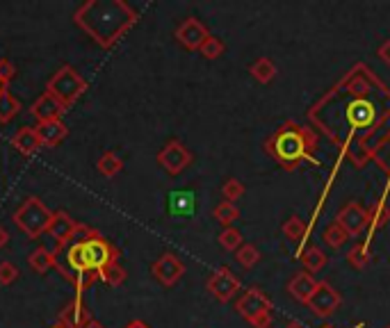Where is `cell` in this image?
<instances>
[{
  "instance_id": "cell-1",
  "label": "cell",
  "mask_w": 390,
  "mask_h": 328,
  "mask_svg": "<svg viewBox=\"0 0 390 328\" xmlns=\"http://www.w3.org/2000/svg\"><path fill=\"white\" fill-rule=\"evenodd\" d=\"M135 12L128 5L101 3V0L80 5L76 12V23L103 48H110L115 41H119L121 35L135 23Z\"/></svg>"
},
{
  "instance_id": "cell-2",
  "label": "cell",
  "mask_w": 390,
  "mask_h": 328,
  "mask_svg": "<svg viewBox=\"0 0 390 328\" xmlns=\"http://www.w3.org/2000/svg\"><path fill=\"white\" fill-rule=\"evenodd\" d=\"M315 132L306 126H297V123L287 121L283 128H279L274 135L267 139L265 148L270 156L279 160L285 169H294L297 164L304 162L315 146Z\"/></svg>"
},
{
  "instance_id": "cell-3",
  "label": "cell",
  "mask_w": 390,
  "mask_h": 328,
  "mask_svg": "<svg viewBox=\"0 0 390 328\" xmlns=\"http://www.w3.org/2000/svg\"><path fill=\"white\" fill-rule=\"evenodd\" d=\"M53 214L55 212H50L44 205V201L37 197H30L18 205L12 221L25 233L28 240H37L48 230L50 221H53Z\"/></svg>"
},
{
  "instance_id": "cell-4",
  "label": "cell",
  "mask_w": 390,
  "mask_h": 328,
  "mask_svg": "<svg viewBox=\"0 0 390 328\" xmlns=\"http://www.w3.org/2000/svg\"><path fill=\"white\" fill-rule=\"evenodd\" d=\"M235 310L240 312L253 328H270L272 326V299L258 287H249L244 290L242 296L235 301Z\"/></svg>"
},
{
  "instance_id": "cell-5",
  "label": "cell",
  "mask_w": 390,
  "mask_h": 328,
  "mask_svg": "<svg viewBox=\"0 0 390 328\" xmlns=\"http://www.w3.org/2000/svg\"><path fill=\"white\" fill-rule=\"evenodd\" d=\"M85 89H87V82L82 80V76L74 66H62L46 85L48 94H53L67 110L85 94Z\"/></svg>"
},
{
  "instance_id": "cell-6",
  "label": "cell",
  "mask_w": 390,
  "mask_h": 328,
  "mask_svg": "<svg viewBox=\"0 0 390 328\" xmlns=\"http://www.w3.org/2000/svg\"><path fill=\"white\" fill-rule=\"evenodd\" d=\"M194 160L192 151L185 146L180 139H169L158 153V164L169 173V176H178L190 167Z\"/></svg>"
},
{
  "instance_id": "cell-7",
  "label": "cell",
  "mask_w": 390,
  "mask_h": 328,
  "mask_svg": "<svg viewBox=\"0 0 390 328\" xmlns=\"http://www.w3.org/2000/svg\"><path fill=\"white\" fill-rule=\"evenodd\" d=\"M306 305L315 317L326 320V317H331L338 308L343 305V296L331 283L322 281V283H317V290H315V294L311 296V301H308Z\"/></svg>"
},
{
  "instance_id": "cell-8",
  "label": "cell",
  "mask_w": 390,
  "mask_h": 328,
  "mask_svg": "<svg viewBox=\"0 0 390 328\" xmlns=\"http://www.w3.org/2000/svg\"><path fill=\"white\" fill-rule=\"evenodd\" d=\"M85 255L89 269L98 274L103 266H108L110 262H119V251L112 246L101 233H96L94 238L85 242Z\"/></svg>"
},
{
  "instance_id": "cell-9",
  "label": "cell",
  "mask_w": 390,
  "mask_h": 328,
  "mask_svg": "<svg viewBox=\"0 0 390 328\" xmlns=\"http://www.w3.org/2000/svg\"><path fill=\"white\" fill-rule=\"evenodd\" d=\"M205 287H208V292L214 296V299L226 303V301L233 299L235 292H240V279L229 269V266H219V269L212 271Z\"/></svg>"
},
{
  "instance_id": "cell-10",
  "label": "cell",
  "mask_w": 390,
  "mask_h": 328,
  "mask_svg": "<svg viewBox=\"0 0 390 328\" xmlns=\"http://www.w3.org/2000/svg\"><path fill=\"white\" fill-rule=\"evenodd\" d=\"M151 274L156 276V281L164 287H173L185 274V264L180 262L178 255L173 253H162L160 258L151 264Z\"/></svg>"
},
{
  "instance_id": "cell-11",
  "label": "cell",
  "mask_w": 390,
  "mask_h": 328,
  "mask_svg": "<svg viewBox=\"0 0 390 328\" xmlns=\"http://www.w3.org/2000/svg\"><path fill=\"white\" fill-rule=\"evenodd\" d=\"M338 223L343 226V228L347 230L349 238H356V235H361L365 228H367V223H369V212L363 208L361 203H347L345 208L338 212Z\"/></svg>"
},
{
  "instance_id": "cell-12",
  "label": "cell",
  "mask_w": 390,
  "mask_h": 328,
  "mask_svg": "<svg viewBox=\"0 0 390 328\" xmlns=\"http://www.w3.org/2000/svg\"><path fill=\"white\" fill-rule=\"evenodd\" d=\"M210 37L208 33V28H205L199 18H185L183 23L176 28V39H178V44L185 46L188 50H199L203 44H205V39Z\"/></svg>"
},
{
  "instance_id": "cell-13",
  "label": "cell",
  "mask_w": 390,
  "mask_h": 328,
  "mask_svg": "<svg viewBox=\"0 0 390 328\" xmlns=\"http://www.w3.org/2000/svg\"><path fill=\"white\" fill-rule=\"evenodd\" d=\"M76 226H78V221L71 219L67 212H55V214H53V221H50L46 235L55 242V251H57V249H64V246L71 242V238H74Z\"/></svg>"
},
{
  "instance_id": "cell-14",
  "label": "cell",
  "mask_w": 390,
  "mask_h": 328,
  "mask_svg": "<svg viewBox=\"0 0 390 328\" xmlns=\"http://www.w3.org/2000/svg\"><path fill=\"white\" fill-rule=\"evenodd\" d=\"M64 112H67V107L62 105L53 94H48V91H44V94L33 102V107H30V115H33L39 123L57 121V119H62Z\"/></svg>"
},
{
  "instance_id": "cell-15",
  "label": "cell",
  "mask_w": 390,
  "mask_h": 328,
  "mask_svg": "<svg viewBox=\"0 0 390 328\" xmlns=\"http://www.w3.org/2000/svg\"><path fill=\"white\" fill-rule=\"evenodd\" d=\"M87 322H91V315L82 303V296H74L57 317V324L64 328H82Z\"/></svg>"
},
{
  "instance_id": "cell-16",
  "label": "cell",
  "mask_w": 390,
  "mask_h": 328,
  "mask_svg": "<svg viewBox=\"0 0 390 328\" xmlns=\"http://www.w3.org/2000/svg\"><path fill=\"white\" fill-rule=\"evenodd\" d=\"M315 290H317V281L308 271L294 274L292 279L287 281V292H290V296L294 301H299L304 305L311 301V296L315 294Z\"/></svg>"
},
{
  "instance_id": "cell-17",
  "label": "cell",
  "mask_w": 390,
  "mask_h": 328,
  "mask_svg": "<svg viewBox=\"0 0 390 328\" xmlns=\"http://www.w3.org/2000/svg\"><path fill=\"white\" fill-rule=\"evenodd\" d=\"M37 137L41 141V148H53L57 144L67 137L69 128L64 126V121H46V123H37Z\"/></svg>"
},
{
  "instance_id": "cell-18",
  "label": "cell",
  "mask_w": 390,
  "mask_h": 328,
  "mask_svg": "<svg viewBox=\"0 0 390 328\" xmlns=\"http://www.w3.org/2000/svg\"><path fill=\"white\" fill-rule=\"evenodd\" d=\"M12 146L21 153V156H25V158L35 156V153L41 148V141L37 137V130L30 128V126L16 130V135L12 137Z\"/></svg>"
},
{
  "instance_id": "cell-19",
  "label": "cell",
  "mask_w": 390,
  "mask_h": 328,
  "mask_svg": "<svg viewBox=\"0 0 390 328\" xmlns=\"http://www.w3.org/2000/svg\"><path fill=\"white\" fill-rule=\"evenodd\" d=\"M28 264L35 274H46L55 266V251H48L46 246H37V249L28 255Z\"/></svg>"
},
{
  "instance_id": "cell-20",
  "label": "cell",
  "mask_w": 390,
  "mask_h": 328,
  "mask_svg": "<svg viewBox=\"0 0 390 328\" xmlns=\"http://www.w3.org/2000/svg\"><path fill=\"white\" fill-rule=\"evenodd\" d=\"M302 264H304V269L308 274H320L324 266H326V253L320 249V246H306V249L302 251Z\"/></svg>"
},
{
  "instance_id": "cell-21",
  "label": "cell",
  "mask_w": 390,
  "mask_h": 328,
  "mask_svg": "<svg viewBox=\"0 0 390 328\" xmlns=\"http://www.w3.org/2000/svg\"><path fill=\"white\" fill-rule=\"evenodd\" d=\"M21 112V100L9 91V87H0V123H9Z\"/></svg>"
},
{
  "instance_id": "cell-22",
  "label": "cell",
  "mask_w": 390,
  "mask_h": 328,
  "mask_svg": "<svg viewBox=\"0 0 390 328\" xmlns=\"http://www.w3.org/2000/svg\"><path fill=\"white\" fill-rule=\"evenodd\" d=\"M374 119V107L372 102H367L363 98L354 100L352 105H349V121L354 123V126H369Z\"/></svg>"
},
{
  "instance_id": "cell-23",
  "label": "cell",
  "mask_w": 390,
  "mask_h": 328,
  "mask_svg": "<svg viewBox=\"0 0 390 328\" xmlns=\"http://www.w3.org/2000/svg\"><path fill=\"white\" fill-rule=\"evenodd\" d=\"M249 74L253 76V80H258V82H263V85H267V82L274 80L276 66H274V62L270 57H258L256 62H251Z\"/></svg>"
},
{
  "instance_id": "cell-24",
  "label": "cell",
  "mask_w": 390,
  "mask_h": 328,
  "mask_svg": "<svg viewBox=\"0 0 390 328\" xmlns=\"http://www.w3.org/2000/svg\"><path fill=\"white\" fill-rule=\"evenodd\" d=\"M96 167H98V173H101V176H105V178H115L117 173L123 169V160L117 156L115 151H108V153H103V156L98 158Z\"/></svg>"
},
{
  "instance_id": "cell-25",
  "label": "cell",
  "mask_w": 390,
  "mask_h": 328,
  "mask_svg": "<svg viewBox=\"0 0 390 328\" xmlns=\"http://www.w3.org/2000/svg\"><path fill=\"white\" fill-rule=\"evenodd\" d=\"M322 240L331 246V249H343V246L347 244V240H349V235H347V230L343 228L340 223L338 221H333V223H328L326 228H324V233H322Z\"/></svg>"
},
{
  "instance_id": "cell-26",
  "label": "cell",
  "mask_w": 390,
  "mask_h": 328,
  "mask_svg": "<svg viewBox=\"0 0 390 328\" xmlns=\"http://www.w3.org/2000/svg\"><path fill=\"white\" fill-rule=\"evenodd\" d=\"M126 269L119 264V262H110L108 266H103V269L98 271V279L105 283V285H110V287H119V285H123L126 283Z\"/></svg>"
},
{
  "instance_id": "cell-27",
  "label": "cell",
  "mask_w": 390,
  "mask_h": 328,
  "mask_svg": "<svg viewBox=\"0 0 390 328\" xmlns=\"http://www.w3.org/2000/svg\"><path fill=\"white\" fill-rule=\"evenodd\" d=\"M283 235L290 242H302L308 235V226H306V221L302 217L292 214V217H287V221L283 223Z\"/></svg>"
},
{
  "instance_id": "cell-28",
  "label": "cell",
  "mask_w": 390,
  "mask_h": 328,
  "mask_svg": "<svg viewBox=\"0 0 390 328\" xmlns=\"http://www.w3.org/2000/svg\"><path fill=\"white\" fill-rule=\"evenodd\" d=\"M235 262H238L240 266H244V269H251V266H256L260 262V251L258 246L253 244H242L238 251H235Z\"/></svg>"
},
{
  "instance_id": "cell-29",
  "label": "cell",
  "mask_w": 390,
  "mask_h": 328,
  "mask_svg": "<svg viewBox=\"0 0 390 328\" xmlns=\"http://www.w3.org/2000/svg\"><path fill=\"white\" fill-rule=\"evenodd\" d=\"M212 217L217 219L224 228H229V226L240 217V210H238V205L235 203H226V201H222L217 208L212 210Z\"/></svg>"
},
{
  "instance_id": "cell-30",
  "label": "cell",
  "mask_w": 390,
  "mask_h": 328,
  "mask_svg": "<svg viewBox=\"0 0 390 328\" xmlns=\"http://www.w3.org/2000/svg\"><path fill=\"white\" fill-rule=\"evenodd\" d=\"M388 221H390V208L384 201H379L374 208L369 210V235L377 228H382V226H386Z\"/></svg>"
},
{
  "instance_id": "cell-31",
  "label": "cell",
  "mask_w": 390,
  "mask_h": 328,
  "mask_svg": "<svg viewBox=\"0 0 390 328\" xmlns=\"http://www.w3.org/2000/svg\"><path fill=\"white\" fill-rule=\"evenodd\" d=\"M219 244H222V249L226 251H238L240 246L244 244V238H242V233L238 228H233V226H229V228H224L219 233Z\"/></svg>"
},
{
  "instance_id": "cell-32",
  "label": "cell",
  "mask_w": 390,
  "mask_h": 328,
  "mask_svg": "<svg viewBox=\"0 0 390 328\" xmlns=\"http://www.w3.org/2000/svg\"><path fill=\"white\" fill-rule=\"evenodd\" d=\"M222 197L226 203H235L244 197V182H240L238 178H226L222 184Z\"/></svg>"
},
{
  "instance_id": "cell-33",
  "label": "cell",
  "mask_w": 390,
  "mask_h": 328,
  "mask_svg": "<svg viewBox=\"0 0 390 328\" xmlns=\"http://www.w3.org/2000/svg\"><path fill=\"white\" fill-rule=\"evenodd\" d=\"M347 262L354 266V269H365L369 262V253H367V244H354L347 253Z\"/></svg>"
},
{
  "instance_id": "cell-34",
  "label": "cell",
  "mask_w": 390,
  "mask_h": 328,
  "mask_svg": "<svg viewBox=\"0 0 390 328\" xmlns=\"http://www.w3.org/2000/svg\"><path fill=\"white\" fill-rule=\"evenodd\" d=\"M224 50H226V46H224V41L219 39V37H208L205 39V44L199 48V53L205 57V59H217V57H222L224 55Z\"/></svg>"
},
{
  "instance_id": "cell-35",
  "label": "cell",
  "mask_w": 390,
  "mask_h": 328,
  "mask_svg": "<svg viewBox=\"0 0 390 328\" xmlns=\"http://www.w3.org/2000/svg\"><path fill=\"white\" fill-rule=\"evenodd\" d=\"M169 201H171V212H180V214H185V212H192V208H194V197L192 194H188V192H176V194H171L169 197Z\"/></svg>"
},
{
  "instance_id": "cell-36",
  "label": "cell",
  "mask_w": 390,
  "mask_h": 328,
  "mask_svg": "<svg viewBox=\"0 0 390 328\" xmlns=\"http://www.w3.org/2000/svg\"><path fill=\"white\" fill-rule=\"evenodd\" d=\"M18 279V266L9 260L0 262V285H12Z\"/></svg>"
},
{
  "instance_id": "cell-37",
  "label": "cell",
  "mask_w": 390,
  "mask_h": 328,
  "mask_svg": "<svg viewBox=\"0 0 390 328\" xmlns=\"http://www.w3.org/2000/svg\"><path fill=\"white\" fill-rule=\"evenodd\" d=\"M16 76V66L9 59H0V85H9Z\"/></svg>"
},
{
  "instance_id": "cell-38",
  "label": "cell",
  "mask_w": 390,
  "mask_h": 328,
  "mask_svg": "<svg viewBox=\"0 0 390 328\" xmlns=\"http://www.w3.org/2000/svg\"><path fill=\"white\" fill-rule=\"evenodd\" d=\"M377 55H379V59H384L386 64H390V39H386L384 44L377 48Z\"/></svg>"
},
{
  "instance_id": "cell-39",
  "label": "cell",
  "mask_w": 390,
  "mask_h": 328,
  "mask_svg": "<svg viewBox=\"0 0 390 328\" xmlns=\"http://www.w3.org/2000/svg\"><path fill=\"white\" fill-rule=\"evenodd\" d=\"M7 242H9V233H7L5 226H0V249H5Z\"/></svg>"
},
{
  "instance_id": "cell-40",
  "label": "cell",
  "mask_w": 390,
  "mask_h": 328,
  "mask_svg": "<svg viewBox=\"0 0 390 328\" xmlns=\"http://www.w3.org/2000/svg\"><path fill=\"white\" fill-rule=\"evenodd\" d=\"M123 328H151L147 322H142V320H132V322H128Z\"/></svg>"
},
{
  "instance_id": "cell-41",
  "label": "cell",
  "mask_w": 390,
  "mask_h": 328,
  "mask_svg": "<svg viewBox=\"0 0 390 328\" xmlns=\"http://www.w3.org/2000/svg\"><path fill=\"white\" fill-rule=\"evenodd\" d=\"M82 328H105V326H103L101 322H96V320H91V322H87Z\"/></svg>"
},
{
  "instance_id": "cell-42",
  "label": "cell",
  "mask_w": 390,
  "mask_h": 328,
  "mask_svg": "<svg viewBox=\"0 0 390 328\" xmlns=\"http://www.w3.org/2000/svg\"><path fill=\"white\" fill-rule=\"evenodd\" d=\"M285 328H304V326H302L299 322H290V324H287Z\"/></svg>"
},
{
  "instance_id": "cell-43",
  "label": "cell",
  "mask_w": 390,
  "mask_h": 328,
  "mask_svg": "<svg viewBox=\"0 0 390 328\" xmlns=\"http://www.w3.org/2000/svg\"><path fill=\"white\" fill-rule=\"evenodd\" d=\"M363 326H365V324H363V322H361V324H356V326H354V328H363ZM326 328H328V326H326Z\"/></svg>"
},
{
  "instance_id": "cell-44",
  "label": "cell",
  "mask_w": 390,
  "mask_h": 328,
  "mask_svg": "<svg viewBox=\"0 0 390 328\" xmlns=\"http://www.w3.org/2000/svg\"><path fill=\"white\" fill-rule=\"evenodd\" d=\"M53 328H64V326H59V324H57V326H53Z\"/></svg>"
},
{
  "instance_id": "cell-45",
  "label": "cell",
  "mask_w": 390,
  "mask_h": 328,
  "mask_svg": "<svg viewBox=\"0 0 390 328\" xmlns=\"http://www.w3.org/2000/svg\"><path fill=\"white\" fill-rule=\"evenodd\" d=\"M386 328H390V324H388V326H386Z\"/></svg>"
}]
</instances>
